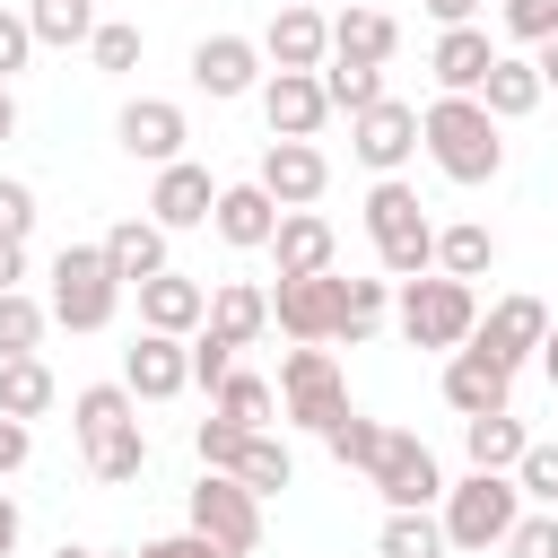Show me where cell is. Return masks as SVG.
I'll return each mask as SVG.
<instances>
[{"label":"cell","instance_id":"1","mask_svg":"<svg viewBox=\"0 0 558 558\" xmlns=\"http://www.w3.org/2000/svg\"><path fill=\"white\" fill-rule=\"evenodd\" d=\"M70 427H78V453H87V471H96L105 488H122V480L148 471V427H140L131 384H87V392L70 401Z\"/></svg>","mask_w":558,"mask_h":558},{"label":"cell","instance_id":"2","mask_svg":"<svg viewBox=\"0 0 558 558\" xmlns=\"http://www.w3.org/2000/svg\"><path fill=\"white\" fill-rule=\"evenodd\" d=\"M418 148L436 157L445 183H497V166H506L497 113H488L480 96H436V105L418 113Z\"/></svg>","mask_w":558,"mask_h":558},{"label":"cell","instance_id":"3","mask_svg":"<svg viewBox=\"0 0 558 558\" xmlns=\"http://www.w3.org/2000/svg\"><path fill=\"white\" fill-rule=\"evenodd\" d=\"M366 235H375V262H384V279H427L436 270V227H427V209H418V192L401 183V174H384L375 192H366Z\"/></svg>","mask_w":558,"mask_h":558},{"label":"cell","instance_id":"4","mask_svg":"<svg viewBox=\"0 0 558 558\" xmlns=\"http://www.w3.org/2000/svg\"><path fill=\"white\" fill-rule=\"evenodd\" d=\"M436 523H445V549H471V558L506 549V532L523 523V488H514V471H471V480H453Z\"/></svg>","mask_w":558,"mask_h":558},{"label":"cell","instance_id":"5","mask_svg":"<svg viewBox=\"0 0 558 558\" xmlns=\"http://www.w3.org/2000/svg\"><path fill=\"white\" fill-rule=\"evenodd\" d=\"M52 323L61 331H105L113 323V305H122V279H113V262H105V244H61L52 253Z\"/></svg>","mask_w":558,"mask_h":558},{"label":"cell","instance_id":"6","mask_svg":"<svg viewBox=\"0 0 558 558\" xmlns=\"http://www.w3.org/2000/svg\"><path fill=\"white\" fill-rule=\"evenodd\" d=\"M471 331H480V296H471V279H445V270H427V279H410L401 288V340L410 349H471Z\"/></svg>","mask_w":558,"mask_h":558},{"label":"cell","instance_id":"7","mask_svg":"<svg viewBox=\"0 0 558 558\" xmlns=\"http://www.w3.org/2000/svg\"><path fill=\"white\" fill-rule=\"evenodd\" d=\"M183 514H192L183 532H201L218 558H253V549H262V497H253L244 480H227V471H201V488H192Z\"/></svg>","mask_w":558,"mask_h":558},{"label":"cell","instance_id":"8","mask_svg":"<svg viewBox=\"0 0 558 558\" xmlns=\"http://www.w3.org/2000/svg\"><path fill=\"white\" fill-rule=\"evenodd\" d=\"M366 488L384 497V514H427V506H445V471H436V453H427L410 427H384V453H375Z\"/></svg>","mask_w":558,"mask_h":558},{"label":"cell","instance_id":"9","mask_svg":"<svg viewBox=\"0 0 558 558\" xmlns=\"http://www.w3.org/2000/svg\"><path fill=\"white\" fill-rule=\"evenodd\" d=\"M279 410L296 418V427H331V418H349V375H340V357L331 349H288L279 357Z\"/></svg>","mask_w":558,"mask_h":558},{"label":"cell","instance_id":"10","mask_svg":"<svg viewBox=\"0 0 558 558\" xmlns=\"http://www.w3.org/2000/svg\"><path fill=\"white\" fill-rule=\"evenodd\" d=\"M340 314H349V279H279L270 288V323L296 340V349H331L340 340Z\"/></svg>","mask_w":558,"mask_h":558},{"label":"cell","instance_id":"11","mask_svg":"<svg viewBox=\"0 0 558 558\" xmlns=\"http://www.w3.org/2000/svg\"><path fill=\"white\" fill-rule=\"evenodd\" d=\"M349 148H357V166H375V183L401 174V166L418 157V105H401V96L366 105V113L349 122Z\"/></svg>","mask_w":558,"mask_h":558},{"label":"cell","instance_id":"12","mask_svg":"<svg viewBox=\"0 0 558 558\" xmlns=\"http://www.w3.org/2000/svg\"><path fill=\"white\" fill-rule=\"evenodd\" d=\"M253 183H262L279 209H314V201H323V183H331V157H323L314 140H270V148H262V166H253Z\"/></svg>","mask_w":558,"mask_h":558},{"label":"cell","instance_id":"13","mask_svg":"<svg viewBox=\"0 0 558 558\" xmlns=\"http://www.w3.org/2000/svg\"><path fill=\"white\" fill-rule=\"evenodd\" d=\"M262 113H270V140H314V131L331 122L323 70H270V78H262Z\"/></svg>","mask_w":558,"mask_h":558},{"label":"cell","instance_id":"14","mask_svg":"<svg viewBox=\"0 0 558 558\" xmlns=\"http://www.w3.org/2000/svg\"><path fill=\"white\" fill-rule=\"evenodd\" d=\"M113 140H122L140 166H174V157H183V140H192V122H183V105H174V96H131V105H122V122H113Z\"/></svg>","mask_w":558,"mask_h":558},{"label":"cell","instance_id":"15","mask_svg":"<svg viewBox=\"0 0 558 558\" xmlns=\"http://www.w3.org/2000/svg\"><path fill=\"white\" fill-rule=\"evenodd\" d=\"M541 340H549V305H541V296H497V305L480 314V331H471V349H488L497 366L541 357Z\"/></svg>","mask_w":558,"mask_h":558},{"label":"cell","instance_id":"16","mask_svg":"<svg viewBox=\"0 0 558 558\" xmlns=\"http://www.w3.org/2000/svg\"><path fill=\"white\" fill-rule=\"evenodd\" d=\"M122 384H131V401H174V392H192V340L140 331V340L122 349Z\"/></svg>","mask_w":558,"mask_h":558},{"label":"cell","instance_id":"17","mask_svg":"<svg viewBox=\"0 0 558 558\" xmlns=\"http://www.w3.org/2000/svg\"><path fill=\"white\" fill-rule=\"evenodd\" d=\"M262 61H270V70H323V61H331V17L305 9V0L270 9V26H262Z\"/></svg>","mask_w":558,"mask_h":558},{"label":"cell","instance_id":"18","mask_svg":"<svg viewBox=\"0 0 558 558\" xmlns=\"http://www.w3.org/2000/svg\"><path fill=\"white\" fill-rule=\"evenodd\" d=\"M192 87L218 96V105H227V96H253V87H262V44H253V35H201V44H192Z\"/></svg>","mask_w":558,"mask_h":558},{"label":"cell","instance_id":"19","mask_svg":"<svg viewBox=\"0 0 558 558\" xmlns=\"http://www.w3.org/2000/svg\"><path fill=\"white\" fill-rule=\"evenodd\" d=\"M209 323V288L192 279V270H157L148 288H140V331H166V340H192Z\"/></svg>","mask_w":558,"mask_h":558},{"label":"cell","instance_id":"20","mask_svg":"<svg viewBox=\"0 0 558 558\" xmlns=\"http://www.w3.org/2000/svg\"><path fill=\"white\" fill-rule=\"evenodd\" d=\"M445 401H453L462 418L514 410V366H497L488 349H453V357H445Z\"/></svg>","mask_w":558,"mask_h":558},{"label":"cell","instance_id":"21","mask_svg":"<svg viewBox=\"0 0 558 558\" xmlns=\"http://www.w3.org/2000/svg\"><path fill=\"white\" fill-rule=\"evenodd\" d=\"M209 209H218V183H209V166H192V157H174V166H157V192H148V218L174 235V227H209Z\"/></svg>","mask_w":558,"mask_h":558},{"label":"cell","instance_id":"22","mask_svg":"<svg viewBox=\"0 0 558 558\" xmlns=\"http://www.w3.org/2000/svg\"><path fill=\"white\" fill-rule=\"evenodd\" d=\"M427 70H436V87H445V96H480V87H488V70H497L488 26H445V35H436V52H427Z\"/></svg>","mask_w":558,"mask_h":558},{"label":"cell","instance_id":"23","mask_svg":"<svg viewBox=\"0 0 558 558\" xmlns=\"http://www.w3.org/2000/svg\"><path fill=\"white\" fill-rule=\"evenodd\" d=\"M279 218H288V209H279L262 183H218V209H209V227H218L235 253H262V244L279 235Z\"/></svg>","mask_w":558,"mask_h":558},{"label":"cell","instance_id":"24","mask_svg":"<svg viewBox=\"0 0 558 558\" xmlns=\"http://www.w3.org/2000/svg\"><path fill=\"white\" fill-rule=\"evenodd\" d=\"M270 253H279V279H323V270H331V253H340V235H331V218H323V209H288V218H279V235H270Z\"/></svg>","mask_w":558,"mask_h":558},{"label":"cell","instance_id":"25","mask_svg":"<svg viewBox=\"0 0 558 558\" xmlns=\"http://www.w3.org/2000/svg\"><path fill=\"white\" fill-rule=\"evenodd\" d=\"M401 52V26L384 17V9H366V0H349L340 17H331V61H366V70H384Z\"/></svg>","mask_w":558,"mask_h":558},{"label":"cell","instance_id":"26","mask_svg":"<svg viewBox=\"0 0 558 558\" xmlns=\"http://www.w3.org/2000/svg\"><path fill=\"white\" fill-rule=\"evenodd\" d=\"M105 262H113V279H122V288H148L157 270H174V262H166V227H157V218H122V227H105Z\"/></svg>","mask_w":558,"mask_h":558},{"label":"cell","instance_id":"27","mask_svg":"<svg viewBox=\"0 0 558 558\" xmlns=\"http://www.w3.org/2000/svg\"><path fill=\"white\" fill-rule=\"evenodd\" d=\"M209 331H218L227 349H253V340L270 331V296H262L253 279H218V288H209Z\"/></svg>","mask_w":558,"mask_h":558},{"label":"cell","instance_id":"28","mask_svg":"<svg viewBox=\"0 0 558 558\" xmlns=\"http://www.w3.org/2000/svg\"><path fill=\"white\" fill-rule=\"evenodd\" d=\"M462 453H471V471H514V462L532 453V427H523L514 410H488V418H462Z\"/></svg>","mask_w":558,"mask_h":558},{"label":"cell","instance_id":"29","mask_svg":"<svg viewBox=\"0 0 558 558\" xmlns=\"http://www.w3.org/2000/svg\"><path fill=\"white\" fill-rule=\"evenodd\" d=\"M541 96H549V87H541V70H532V61H514V52H497V70H488L480 105H488L497 122H523V113H532Z\"/></svg>","mask_w":558,"mask_h":558},{"label":"cell","instance_id":"30","mask_svg":"<svg viewBox=\"0 0 558 558\" xmlns=\"http://www.w3.org/2000/svg\"><path fill=\"white\" fill-rule=\"evenodd\" d=\"M436 270H445V279H488V270H497V235H488L480 218L436 227Z\"/></svg>","mask_w":558,"mask_h":558},{"label":"cell","instance_id":"31","mask_svg":"<svg viewBox=\"0 0 558 558\" xmlns=\"http://www.w3.org/2000/svg\"><path fill=\"white\" fill-rule=\"evenodd\" d=\"M52 366L44 357H0V418H44L52 410Z\"/></svg>","mask_w":558,"mask_h":558},{"label":"cell","instance_id":"32","mask_svg":"<svg viewBox=\"0 0 558 558\" xmlns=\"http://www.w3.org/2000/svg\"><path fill=\"white\" fill-rule=\"evenodd\" d=\"M209 410H218V418H235V427H253V436H262V427H270V410H279V384H262V375H253V366H235V375H227V384H218V401H209Z\"/></svg>","mask_w":558,"mask_h":558},{"label":"cell","instance_id":"33","mask_svg":"<svg viewBox=\"0 0 558 558\" xmlns=\"http://www.w3.org/2000/svg\"><path fill=\"white\" fill-rule=\"evenodd\" d=\"M227 480H244L253 497H270V488H288V480H296V462H288V445L262 427V436H244V453H235V471H227Z\"/></svg>","mask_w":558,"mask_h":558},{"label":"cell","instance_id":"34","mask_svg":"<svg viewBox=\"0 0 558 558\" xmlns=\"http://www.w3.org/2000/svg\"><path fill=\"white\" fill-rule=\"evenodd\" d=\"M26 26H35V44H96V0H35L26 9Z\"/></svg>","mask_w":558,"mask_h":558},{"label":"cell","instance_id":"35","mask_svg":"<svg viewBox=\"0 0 558 558\" xmlns=\"http://www.w3.org/2000/svg\"><path fill=\"white\" fill-rule=\"evenodd\" d=\"M44 331H52V305H35L26 288H9L0 296V357H35Z\"/></svg>","mask_w":558,"mask_h":558},{"label":"cell","instance_id":"36","mask_svg":"<svg viewBox=\"0 0 558 558\" xmlns=\"http://www.w3.org/2000/svg\"><path fill=\"white\" fill-rule=\"evenodd\" d=\"M323 96H331V113H366V105H384V70H366V61H323Z\"/></svg>","mask_w":558,"mask_h":558},{"label":"cell","instance_id":"37","mask_svg":"<svg viewBox=\"0 0 558 558\" xmlns=\"http://www.w3.org/2000/svg\"><path fill=\"white\" fill-rule=\"evenodd\" d=\"M323 445H331V462H340V471H375V453H384V418L349 410V418H331V427H323Z\"/></svg>","mask_w":558,"mask_h":558},{"label":"cell","instance_id":"38","mask_svg":"<svg viewBox=\"0 0 558 558\" xmlns=\"http://www.w3.org/2000/svg\"><path fill=\"white\" fill-rule=\"evenodd\" d=\"M375 558H445V523L436 514H384Z\"/></svg>","mask_w":558,"mask_h":558},{"label":"cell","instance_id":"39","mask_svg":"<svg viewBox=\"0 0 558 558\" xmlns=\"http://www.w3.org/2000/svg\"><path fill=\"white\" fill-rule=\"evenodd\" d=\"M244 436H253V427H235V418H218V410H209V418L192 427V453H201V471H235Z\"/></svg>","mask_w":558,"mask_h":558},{"label":"cell","instance_id":"40","mask_svg":"<svg viewBox=\"0 0 558 558\" xmlns=\"http://www.w3.org/2000/svg\"><path fill=\"white\" fill-rule=\"evenodd\" d=\"M514 488H523L532 506H549V514H558V445H549V436H532V453L514 462Z\"/></svg>","mask_w":558,"mask_h":558},{"label":"cell","instance_id":"41","mask_svg":"<svg viewBox=\"0 0 558 558\" xmlns=\"http://www.w3.org/2000/svg\"><path fill=\"white\" fill-rule=\"evenodd\" d=\"M87 61H96V70H113V78H122V70H140V26H131V17H105V26H96V44H87Z\"/></svg>","mask_w":558,"mask_h":558},{"label":"cell","instance_id":"42","mask_svg":"<svg viewBox=\"0 0 558 558\" xmlns=\"http://www.w3.org/2000/svg\"><path fill=\"white\" fill-rule=\"evenodd\" d=\"M392 305V279H349V314H340V340H366Z\"/></svg>","mask_w":558,"mask_h":558},{"label":"cell","instance_id":"43","mask_svg":"<svg viewBox=\"0 0 558 558\" xmlns=\"http://www.w3.org/2000/svg\"><path fill=\"white\" fill-rule=\"evenodd\" d=\"M506 35L514 44H558V0H506Z\"/></svg>","mask_w":558,"mask_h":558},{"label":"cell","instance_id":"44","mask_svg":"<svg viewBox=\"0 0 558 558\" xmlns=\"http://www.w3.org/2000/svg\"><path fill=\"white\" fill-rule=\"evenodd\" d=\"M227 375H235V349H227V340L201 323V331H192V384H209V392H218Z\"/></svg>","mask_w":558,"mask_h":558},{"label":"cell","instance_id":"45","mask_svg":"<svg viewBox=\"0 0 558 558\" xmlns=\"http://www.w3.org/2000/svg\"><path fill=\"white\" fill-rule=\"evenodd\" d=\"M35 235V192L17 174H0V244H26Z\"/></svg>","mask_w":558,"mask_h":558},{"label":"cell","instance_id":"46","mask_svg":"<svg viewBox=\"0 0 558 558\" xmlns=\"http://www.w3.org/2000/svg\"><path fill=\"white\" fill-rule=\"evenodd\" d=\"M506 558H558V514H549V506L523 514V523L506 532Z\"/></svg>","mask_w":558,"mask_h":558},{"label":"cell","instance_id":"47","mask_svg":"<svg viewBox=\"0 0 558 558\" xmlns=\"http://www.w3.org/2000/svg\"><path fill=\"white\" fill-rule=\"evenodd\" d=\"M35 52H44V44H35V26H26L17 9H0V87H9V78H17Z\"/></svg>","mask_w":558,"mask_h":558},{"label":"cell","instance_id":"48","mask_svg":"<svg viewBox=\"0 0 558 558\" xmlns=\"http://www.w3.org/2000/svg\"><path fill=\"white\" fill-rule=\"evenodd\" d=\"M140 558H218L201 532H166V541H140Z\"/></svg>","mask_w":558,"mask_h":558},{"label":"cell","instance_id":"49","mask_svg":"<svg viewBox=\"0 0 558 558\" xmlns=\"http://www.w3.org/2000/svg\"><path fill=\"white\" fill-rule=\"evenodd\" d=\"M26 453H35V427H26V418H0V480H9Z\"/></svg>","mask_w":558,"mask_h":558},{"label":"cell","instance_id":"50","mask_svg":"<svg viewBox=\"0 0 558 558\" xmlns=\"http://www.w3.org/2000/svg\"><path fill=\"white\" fill-rule=\"evenodd\" d=\"M418 9H427L436 26H471V17H480V0H418Z\"/></svg>","mask_w":558,"mask_h":558},{"label":"cell","instance_id":"51","mask_svg":"<svg viewBox=\"0 0 558 558\" xmlns=\"http://www.w3.org/2000/svg\"><path fill=\"white\" fill-rule=\"evenodd\" d=\"M17 279H26V244H0V296H9Z\"/></svg>","mask_w":558,"mask_h":558},{"label":"cell","instance_id":"52","mask_svg":"<svg viewBox=\"0 0 558 558\" xmlns=\"http://www.w3.org/2000/svg\"><path fill=\"white\" fill-rule=\"evenodd\" d=\"M532 70H541V87H558V44H541V52H532Z\"/></svg>","mask_w":558,"mask_h":558},{"label":"cell","instance_id":"53","mask_svg":"<svg viewBox=\"0 0 558 558\" xmlns=\"http://www.w3.org/2000/svg\"><path fill=\"white\" fill-rule=\"evenodd\" d=\"M541 375H549V392H558V323H549V340H541Z\"/></svg>","mask_w":558,"mask_h":558},{"label":"cell","instance_id":"54","mask_svg":"<svg viewBox=\"0 0 558 558\" xmlns=\"http://www.w3.org/2000/svg\"><path fill=\"white\" fill-rule=\"evenodd\" d=\"M9 549H17V506L0 497V558H9Z\"/></svg>","mask_w":558,"mask_h":558},{"label":"cell","instance_id":"55","mask_svg":"<svg viewBox=\"0 0 558 558\" xmlns=\"http://www.w3.org/2000/svg\"><path fill=\"white\" fill-rule=\"evenodd\" d=\"M9 131H17V96L0 87V140H9Z\"/></svg>","mask_w":558,"mask_h":558},{"label":"cell","instance_id":"56","mask_svg":"<svg viewBox=\"0 0 558 558\" xmlns=\"http://www.w3.org/2000/svg\"><path fill=\"white\" fill-rule=\"evenodd\" d=\"M52 558H96V549H70V541H61V549H52Z\"/></svg>","mask_w":558,"mask_h":558},{"label":"cell","instance_id":"57","mask_svg":"<svg viewBox=\"0 0 558 558\" xmlns=\"http://www.w3.org/2000/svg\"><path fill=\"white\" fill-rule=\"evenodd\" d=\"M96 558H140V549H96Z\"/></svg>","mask_w":558,"mask_h":558},{"label":"cell","instance_id":"58","mask_svg":"<svg viewBox=\"0 0 558 558\" xmlns=\"http://www.w3.org/2000/svg\"><path fill=\"white\" fill-rule=\"evenodd\" d=\"M305 9H314V0H305Z\"/></svg>","mask_w":558,"mask_h":558}]
</instances>
